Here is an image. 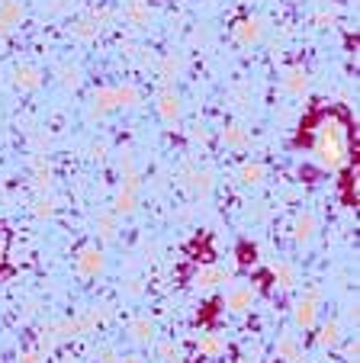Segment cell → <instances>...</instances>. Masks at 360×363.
Returning <instances> with one entry per match:
<instances>
[{"instance_id":"1","label":"cell","mask_w":360,"mask_h":363,"mask_svg":"<svg viewBox=\"0 0 360 363\" xmlns=\"http://www.w3.org/2000/svg\"><path fill=\"white\" fill-rule=\"evenodd\" d=\"M299 145L309 151V158H315L332 174L351 167V158L357 151L351 123H344L341 113L334 110H319L306 119V125H299Z\"/></svg>"}]
</instances>
